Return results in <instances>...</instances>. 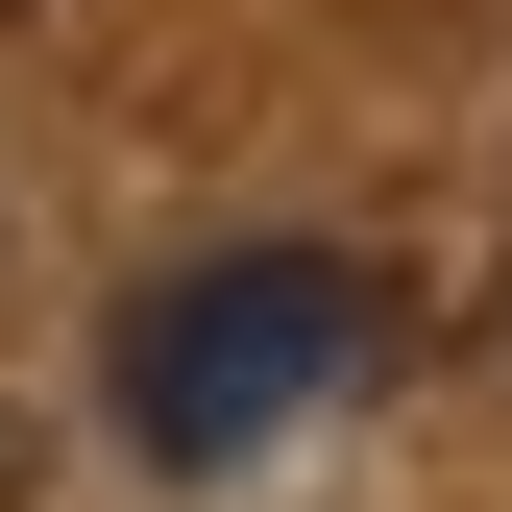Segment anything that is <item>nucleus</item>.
<instances>
[{"label":"nucleus","instance_id":"obj_1","mask_svg":"<svg viewBox=\"0 0 512 512\" xmlns=\"http://www.w3.org/2000/svg\"><path fill=\"white\" fill-rule=\"evenodd\" d=\"M342 366H366V269L342 244H196V269L122 317V439H147V464H244V439H293Z\"/></svg>","mask_w":512,"mask_h":512}]
</instances>
